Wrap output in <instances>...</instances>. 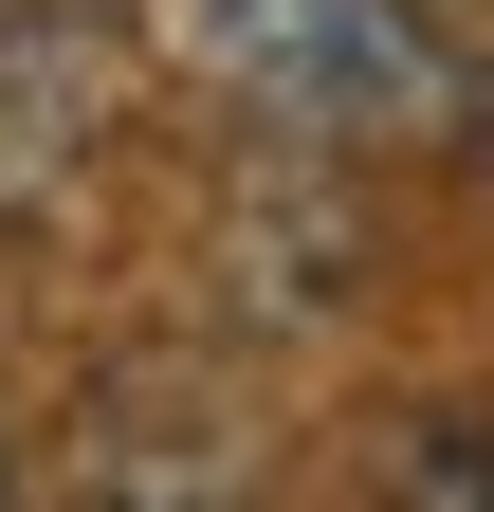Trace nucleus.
I'll return each instance as SVG.
<instances>
[{
    "label": "nucleus",
    "mask_w": 494,
    "mask_h": 512,
    "mask_svg": "<svg viewBox=\"0 0 494 512\" xmlns=\"http://www.w3.org/2000/svg\"><path fill=\"white\" fill-rule=\"evenodd\" d=\"M440 128H458V147L494 165V74H458V110H440Z\"/></svg>",
    "instance_id": "obj_5"
},
{
    "label": "nucleus",
    "mask_w": 494,
    "mask_h": 512,
    "mask_svg": "<svg viewBox=\"0 0 494 512\" xmlns=\"http://www.w3.org/2000/svg\"><path fill=\"white\" fill-rule=\"evenodd\" d=\"M202 74L312 165H366V147H421L458 110V37L440 0H183Z\"/></svg>",
    "instance_id": "obj_1"
},
{
    "label": "nucleus",
    "mask_w": 494,
    "mask_h": 512,
    "mask_svg": "<svg viewBox=\"0 0 494 512\" xmlns=\"http://www.w3.org/2000/svg\"><path fill=\"white\" fill-rule=\"evenodd\" d=\"M0 512H19V439H0Z\"/></svg>",
    "instance_id": "obj_6"
},
{
    "label": "nucleus",
    "mask_w": 494,
    "mask_h": 512,
    "mask_svg": "<svg viewBox=\"0 0 494 512\" xmlns=\"http://www.w3.org/2000/svg\"><path fill=\"white\" fill-rule=\"evenodd\" d=\"M74 512H257V421L202 366H129L74 439Z\"/></svg>",
    "instance_id": "obj_2"
},
{
    "label": "nucleus",
    "mask_w": 494,
    "mask_h": 512,
    "mask_svg": "<svg viewBox=\"0 0 494 512\" xmlns=\"http://www.w3.org/2000/svg\"><path fill=\"white\" fill-rule=\"evenodd\" d=\"M421 512H494V439H476V421L421 439Z\"/></svg>",
    "instance_id": "obj_4"
},
{
    "label": "nucleus",
    "mask_w": 494,
    "mask_h": 512,
    "mask_svg": "<svg viewBox=\"0 0 494 512\" xmlns=\"http://www.w3.org/2000/svg\"><path fill=\"white\" fill-rule=\"evenodd\" d=\"M92 147H110V19L92 0H0V238L74 202Z\"/></svg>",
    "instance_id": "obj_3"
}]
</instances>
